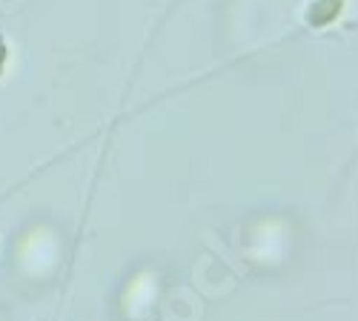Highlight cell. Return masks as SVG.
<instances>
[{
    "label": "cell",
    "mask_w": 358,
    "mask_h": 321,
    "mask_svg": "<svg viewBox=\"0 0 358 321\" xmlns=\"http://www.w3.org/2000/svg\"><path fill=\"white\" fill-rule=\"evenodd\" d=\"M3 66H6V46L0 41V72H3Z\"/></svg>",
    "instance_id": "6da1fadb"
}]
</instances>
